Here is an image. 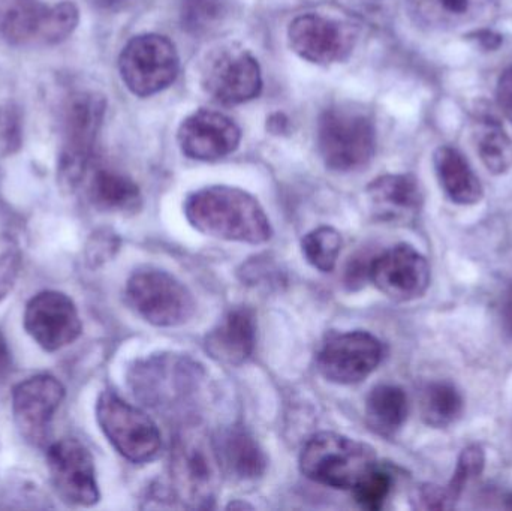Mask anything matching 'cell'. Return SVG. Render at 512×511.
Returning a JSON list of instances; mask_svg holds the SVG:
<instances>
[{"label":"cell","instance_id":"cell-18","mask_svg":"<svg viewBox=\"0 0 512 511\" xmlns=\"http://www.w3.org/2000/svg\"><path fill=\"white\" fill-rule=\"evenodd\" d=\"M370 212L378 221L409 224L420 215L423 192L411 174H385L367 186Z\"/></svg>","mask_w":512,"mask_h":511},{"label":"cell","instance_id":"cell-14","mask_svg":"<svg viewBox=\"0 0 512 511\" xmlns=\"http://www.w3.org/2000/svg\"><path fill=\"white\" fill-rule=\"evenodd\" d=\"M370 279L390 299L409 302L429 288L430 266L417 249L397 245L373 258Z\"/></svg>","mask_w":512,"mask_h":511},{"label":"cell","instance_id":"cell-21","mask_svg":"<svg viewBox=\"0 0 512 511\" xmlns=\"http://www.w3.org/2000/svg\"><path fill=\"white\" fill-rule=\"evenodd\" d=\"M433 161L439 182L451 201L463 206L481 201L484 192L480 179L456 147H439Z\"/></svg>","mask_w":512,"mask_h":511},{"label":"cell","instance_id":"cell-24","mask_svg":"<svg viewBox=\"0 0 512 511\" xmlns=\"http://www.w3.org/2000/svg\"><path fill=\"white\" fill-rule=\"evenodd\" d=\"M409 404L400 387H375L367 398L366 420L373 432L382 437L396 434L408 419Z\"/></svg>","mask_w":512,"mask_h":511},{"label":"cell","instance_id":"cell-23","mask_svg":"<svg viewBox=\"0 0 512 511\" xmlns=\"http://www.w3.org/2000/svg\"><path fill=\"white\" fill-rule=\"evenodd\" d=\"M89 197L96 209L104 212H135L141 194L134 180L111 170L96 171L89 186Z\"/></svg>","mask_w":512,"mask_h":511},{"label":"cell","instance_id":"cell-30","mask_svg":"<svg viewBox=\"0 0 512 511\" xmlns=\"http://www.w3.org/2000/svg\"><path fill=\"white\" fill-rule=\"evenodd\" d=\"M78 20H80V15H78L77 6L72 2L47 6L44 18H42L39 42L59 44V42L65 41L77 29Z\"/></svg>","mask_w":512,"mask_h":511},{"label":"cell","instance_id":"cell-5","mask_svg":"<svg viewBox=\"0 0 512 511\" xmlns=\"http://www.w3.org/2000/svg\"><path fill=\"white\" fill-rule=\"evenodd\" d=\"M203 371L191 360L159 356L137 363L129 374L135 398L159 411L185 408L200 392Z\"/></svg>","mask_w":512,"mask_h":511},{"label":"cell","instance_id":"cell-40","mask_svg":"<svg viewBox=\"0 0 512 511\" xmlns=\"http://www.w3.org/2000/svg\"><path fill=\"white\" fill-rule=\"evenodd\" d=\"M12 371V357L5 338L0 335V383L8 378Z\"/></svg>","mask_w":512,"mask_h":511},{"label":"cell","instance_id":"cell-27","mask_svg":"<svg viewBox=\"0 0 512 511\" xmlns=\"http://www.w3.org/2000/svg\"><path fill=\"white\" fill-rule=\"evenodd\" d=\"M463 413V398L451 383H433L421 395V416L432 428H447Z\"/></svg>","mask_w":512,"mask_h":511},{"label":"cell","instance_id":"cell-17","mask_svg":"<svg viewBox=\"0 0 512 511\" xmlns=\"http://www.w3.org/2000/svg\"><path fill=\"white\" fill-rule=\"evenodd\" d=\"M289 45L301 57L319 65L343 59L351 51V36L336 21L316 14L295 18L288 29Z\"/></svg>","mask_w":512,"mask_h":511},{"label":"cell","instance_id":"cell-4","mask_svg":"<svg viewBox=\"0 0 512 511\" xmlns=\"http://www.w3.org/2000/svg\"><path fill=\"white\" fill-rule=\"evenodd\" d=\"M171 483L174 494L189 507H210L221 485V462L215 441L203 432L186 429L177 435L171 450Z\"/></svg>","mask_w":512,"mask_h":511},{"label":"cell","instance_id":"cell-22","mask_svg":"<svg viewBox=\"0 0 512 511\" xmlns=\"http://www.w3.org/2000/svg\"><path fill=\"white\" fill-rule=\"evenodd\" d=\"M415 14L433 27H460L492 11L495 0H409Z\"/></svg>","mask_w":512,"mask_h":511},{"label":"cell","instance_id":"cell-16","mask_svg":"<svg viewBox=\"0 0 512 511\" xmlns=\"http://www.w3.org/2000/svg\"><path fill=\"white\" fill-rule=\"evenodd\" d=\"M180 149L197 161H218L239 147L242 131L233 119L216 111H195L180 125Z\"/></svg>","mask_w":512,"mask_h":511},{"label":"cell","instance_id":"cell-39","mask_svg":"<svg viewBox=\"0 0 512 511\" xmlns=\"http://www.w3.org/2000/svg\"><path fill=\"white\" fill-rule=\"evenodd\" d=\"M501 324L505 335L512 338V284L502 297Z\"/></svg>","mask_w":512,"mask_h":511},{"label":"cell","instance_id":"cell-20","mask_svg":"<svg viewBox=\"0 0 512 511\" xmlns=\"http://www.w3.org/2000/svg\"><path fill=\"white\" fill-rule=\"evenodd\" d=\"M215 447L222 470L234 479L249 482L259 479L267 470V456L245 428L225 429L215 440Z\"/></svg>","mask_w":512,"mask_h":511},{"label":"cell","instance_id":"cell-28","mask_svg":"<svg viewBox=\"0 0 512 511\" xmlns=\"http://www.w3.org/2000/svg\"><path fill=\"white\" fill-rule=\"evenodd\" d=\"M304 257L315 269L331 272L342 249V237L331 227H319L304 236L301 242Z\"/></svg>","mask_w":512,"mask_h":511},{"label":"cell","instance_id":"cell-29","mask_svg":"<svg viewBox=\"0 0 512 511\" xmlns=\"http://www.w3.org/2000/svg\"><path fill=\"white\" fill-rule=\"evenodd\" d=\"M227 15L225 0H182L180 20L183 29L192 35L212 32Z\"/></svg>","mask_w":512,"mask_h":511},{"label":"cell","instance_id":"cell-35","mask_svg":"<svg viewBox=\"0 0 512 511\" xmlns=\"http://www.w3.org/2000/svg\"><path fill=\"white\" fill-rule=\"evenodd\" d=\"M21 257L17 252L0 254V303L11 293L20 273Z\"/></svg>","mask_w":512,"mask_h":511},{"label":"cell","instance_id":"cell-7","mask_svg":"<svg viewBox=\"0 0 512 511\" xmlns=\"http://www.w3.org/2000/svg\"><path fill=\"white\" fill-rule=\"evenodd\" d=\"M96 419L111 446L128 461L147 464L161 452L158 426L116 393L104 392L99 396Z\"/></svg>","mask_w":512,"mask_h":511},{"label":"cell","instance_id":"cell-33","mask_svg":"<svg viewBox=\"0 0 512 511\" xmlns=\"http://www.w3.org/2000/svg\"><path fill=\"white\" fill-rule=\"evenodd\" d=\"M23 140L20 108L17 105L3 104L0 107V141L8 152H15Z\"/></svg>","mask_w":512,"mask_h":511},{"label":"cell","instance_id":"cell-36","mask_svg":"<svg viewBox=\"0 0 512 511\" xmlns=\"http://www.w3.org/2000/svg\"><path fill=\"white\" fill-rule=\"evenodd\" d=\"M373 258L367 254H360L351 258L345 272V282L349 288H358L370 279V267H372Z\"/></svg>","mask_w":512,"mask_h":511},{"label":"cell","instance_id":"cell-13","mask_svg":"<svg viewBox=\"0 0 512 511\" xmlns=\"http://www.w3.org/2000/svg\"><path fill=\"white\" fill-rule=\"evenodd\" d=\"M24 329L42 350L54 353L77 341L83 324L71 297L59 291H44L27 303Z\"/></svg>","mask_w":512,"mask_h":511},{"label":"cell","instance_id":"cell-9","mask_svg":"<svg viewBox=\"0 0 512 511\" xmlns=\"http://www.w3.org/2000/svg\"><path fill=\"white\" fill-rule=\"evenodd\" d=\"M179 66V54L173 42L155 33L132 38L119 59L123 83L141 98L155 95L173 84Z\"/></svg>","mask_w":512,"mask_h":511},{"label":"cell","instance_id":"cell-37","mask_svg":"<svg viewBox=\"0 0 512 511\" xmlns=\"http://www.w3.org/2000/svg\"><path fill=\"white\" fill-rule=\"evenodd\" d=\"M496 101H498L499 110L512 123V68L507 69L499 78Z\"/></svg>","mask_w":512,"mask_h":511},{"label":"cell","instance_id":"cell-8","mask_svg":"<svg viewBox=\"0 0 512 511\" xmlns=\"http://www.w3.org/2000/svg\"><path fill=\"white\" fill-rule=\"evenodd\" d=\"M126 297L144 320L159 327L182 326L195 312L191 291L164 270L140 269L132 273Z\"/></svg>","mask_w":512,"mask_h":511},{"label":"cell","instance_id":"cell-15","mask_svg":"<svg viewBox=\"0 0 512 511\" xmlns=\"http://www.w3.org/2000/svg\"><path fill=\"white\" fill-rule=\"evenodd\" d=\"M203 86L222 104H243L261 92V69L248 51H224L207 66Z\"/></svg>","mask_w":512,"mask_h":511},{"label":"cell","instance_id":"cell-26","mask_svg":"<svg viewBox=\"0 0 512 511\" xmlns=\"http://www.w3.org/2000/svg\"><path fill=\"white\" fill-rule=\"evenodd\" d=\"M47 6L35 0H11L0 15V32L11 44L39 41Z\"/></svg>","mask_w":512,"mask_h":511},{"label":"cell","instance_id":"cell-3","mask_svg":"<svg viewBox=\"0 0 512 511\" xmlns=\"http://www.w3.org/2000/svg\"><path fill=\"white\" fill-rule=\"evenodd\" d=\"M318 149L330 170L337 173L361 170L375 156V126L357 108L345 105L330 108L319 119Z\"/></svg>","mask_w":512,"mask_h":511},{"label":"cell","instance_id":"cell-6","mask_svg":"<svg viewBox=\"0 0 512 511\" xmlns=\"http://www.w3.org/2000/svg\"><path fill=\"white\" fill-rule=\"evenodd\" d=\"M104 114L105 99L98 93H77L69 101L59 156V180L63 188L72 191L84 179Z\"/></svg>","mask_w":512,"mask_h":511},{"label":"cell","instance_id":"cell-11","mask_svg":"<svg viewBox=\"0 0 512 511\" xmlns=\"http://www.w3.org/2000/svg\"><path fill=\"white\" fill-rule=\"evenodd\" d=\"M65 399L57 378L42 374L17 384L12 390V414L21 437L35 447L47 444L54 414Z\"/></svg>","mask_w":512,"mask_h":511},{"label":"cell","instance_id":"cell-32","mask_svg":"<svg viewBox=\"0 0 512 511\" xmlns=\"http://www.w3.org/2000/svg\"><path fill=\"white\" fill-rule=\"evenodd\" d=\"M484 465H486V453H484L483 447L474 444V446H469L468 449L463 450L459 458V464H457L456 471H454L453 479L445 486L454 503L459 500L469 480L475 479L483 473Z\"/></svg>","mask_w":512,"mask_h":511},{"label":"cell","instance_id":"cell-10","mask_svg":"<svg viewBox=\"0 0 512 511\" xmlns=\"http://www.w3.org/2000/svg\"><path fill=\"white\" fill-rule=\"evenodd\" d=\"M47 465L57 495L71 506L92 507L98 503V482L92 453L75 438L51 444Z\"/></svg>","mask_w":512,"mask_h":511},{"label":"cell","instance_id":"cell-38","mask_svg":"<svg viewBox=\"0 0 512 511\" xmlns=\"http://www.w3.org/2000/svg\"><path fill=\"white\" fill-rule=\"evenodd\" d=\"M469 38L474 39L477 44H480L486 50H498L502 45V41H504L499 33L489 29L475 30V32L469 35Z\"/></svg>","mask_w":512,"mask_h":511},{"label":"cell","instance_id":"cell-31","mask_svg":"<svg viewBox=\"0 0 512 511\" xmlns=\"http://www.w3.org/2000/svg\"><path fill=\"white\" fill-rule=\"evenodd\" d=\"M391 486H393V477L390 476V473L376 465L355 486L354 494L355 498H357V503L367 510L382 509L385 501L390 497Z\"/></svg>","mask_w":512,"mask_h":511},{"label":"cell","instance_id":"cell-2","mask_svg":"<svg viewBox=\"0 0 512 511\" xmlns=\"http://www.w3.org/2000/svg\"><path fill=\"white\" fill-rule=\"evenodd\" d=\"M376 465L372 447L333 432L310 438L300 456L301 473L307 479L334 489H354Z\"/></svg>","mask_w":512,"mask_h":511},{"label":"cell","instance_id":"cell-12","mask_svg":"<svg viewBox=\"0 0 512 511\" xmlns=\"http://www.w3.org/2000/svg\"><path fill=\"white\" fill-rule=\"evenodd\" d=\"M382 357L384 347L370 333H340L322 345L318 368L331 383L357 384L378 368Z\"/></svg>","mask_w":512,"mask_h":511},{"label":"cell","instance_id":"cell-34","mask_svg":"<svg viewBox=\"0 0 512 511\" xmlns=\"http://www.w3.org/2000/svg\"><path fill=\"white\" fill-rule=\"evenodd\" d=\"M415 507L423 510H447L453 509V498L448 494L445 486L423 485L415 491L412 497Z\"/></svg>","mask_w":512,"mask_h":511},{"label":"cell","instance_id":"cell-25","mask_svg":"<svg viewBox=\"0 0 512 511\" xmlns=\"http://www.w3.org/2000/svg\"><path fill=\"white\" fill-rule=\"evenodd\" d=\"M477 152L487 170L504 174L512 167V141L501 122L492 113H483L475 122Z\"/></svg>","mask_w":512,"mask_h":511},{"label":"cell","instance_id":"cell-19","mask_svg":"<svg viewBox=\"0 0 512 511\" xmlns=\"http://www.w3.org/2000/svg\"><path fill=\"white\" fill-rule=\"evenodd\" d=\"M255 342L254 312L248 308H236L228 312L207 335L206 348L218 362L242 365L254 353Z\"/></svg>","mask_w":512,"mask_h":511},{"label":"cell","instance_id":"cell-1","mask_svg":"<svg viewBox=\"0 0 512 511\" xmlns=\"http://www.w3.org/2000/svg\"><path fill=\"white\" fill-rule=\"evenodd\" d=\"M185 213L200 233L230 242L261 245L271 237L270 221L248 192L231 186H209L189 195Z\"/></svg>","mask_w":512,"mask_h":511}]
</instances>
